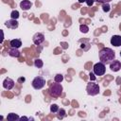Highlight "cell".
I'll list each match as a JSON object with an SVG mask.
<instances>
[{"label": "cell", "mask_w": 121, "mask_h": 121, "mask_svg": "<svg viewBox=\"0 0 121 121\" xmlns=\"http://www.w3.org/2000/svg\"><path fill=\"white\" fill-rule=\"evenodd\" d=\"M111 44L113 46H121V36L119 35H113L111 38Z\"/></svg>", "instance_id": "8fae6325"}, {"label": "cell", "mask_w": 121, "mask_h": 121, "mask_svg": "<svg viewBox=\"0 0 121 121\" xmlns=\"http://www.w3.org/2000/svg\"><path fill=\"white\" fill-rule=\"evenodd\" d=\"M31 85L32 87L35 89V90H40L42 88L44 87L45 85V79L42 77V76H37L33 78L32 82H31Z\"/></svg>", "instance_id": "3957f363"}, {"label": "cell", "mask_w": 121, "mask_h": 121, "mask_svg": "<svg viewBox=\"0 0 121 121\" xmlns=\"http://www.w3.org/2000/svg\"><path fill=\"white\" fill-rule=\"evenodd\" d=\"M90 78H92V79H95V78L94 77V75H93V73H90Z\"/></svg>", "instance_id": "d4e9b609"}, {"label": "cell", "mask_w": 121, "mask_h": 121, "mask_svg": "<svg viewBox=\"0 0 121 121\" xmlns=\"http://www.w3.org/2000/svg\"><path fill=\"white\" fill-rule=\"evenodd\" d=\"M32 41L36 45H40L44 42V35L41 32H37V33L34 34V36L32 38Z\"/></svg>", "instance_id": "8992f818"}, {"label": "cell", "mask_w": 121, "mask_h": 121, "mask_svg": "<svg viewBox=\"0 0 121 121\" xmlns=\"http://www.w3.org/2000/svg\"><path fill=\"white\" fill-rule=\"evenodd\" d=\"M19 120H28V118L27 117H26V116H22V117H20V119Z\"/></svg>", "instance_id": "cb8c5ba5"}, {"label": "cell", "mask_w": 121, "mask_h": 121, "mask_svg": "<svg viewBox=\"0 0 121 121\" xmlns=\"http://www.w3.org/2000/svg\"><path fill=\"white\" fill-rule=\"evenodd\" d=\"M93 72L95 75L96 76H103L106 72V67H105V64L101 61L95 63L94 65V68H93Z\"/></svg>", "instance_id": "5b68a950"}, {"label": "cell", "mask_w": 121, "mask_h": 121, "mask_svg": "<svg viewBox=\"0 0 121 121\" xmlns=\"http://www.w3.org/2000/svg\"><path fill=\"white\" fill-rule=\"evenodd\" d=\"M3 87L6 90H11L14 87V80L10 78H6L3 81Z\"/></svg>", "instance_id": "ba28073f"}, {"label": "cell", "mask_w": 121, "mask_h": 121, "mask_svg": "<svg viewBox=\"0 0 121 121\" xmlns=\"http://www.w3.org/2000/svg\"><path fill=\"white\" fill-rule=\"evenodd\" d=\"M62 90H63V88H62L61 84L59 83V82L52 83V84L50 85L49 89H48L50 95H51L52 97H54V98L60 97V96L61 95V94H62Z\"/></svg>", "instance_id": "7a4b0ae2"}, {"label": "cell", "mask_w": 121, "mask_h": 121, "mask_svg": "<svg viewBox=\"0 0 121 121\" xmlns=\"http://www.w3.org/2000/svg\"><path fill=\"white\" fill-rule=\"evenodd\" d=\"M34 65H35V67H37V68H42V67L43 66V60H42L41 59H36V60H34Z\"/></svg>", "instance_id": "9a60e30c"}, {"label": "cell", "mask_w": 121, "mask_h": 121, "mask_svg": "<svg viewBox=\"0 0 121 121\" xmlns=\"http://www.w3.org/2000/svg\"><path fill=\"white\" fill-rule=\"evenodd\" d=\"M86 91L89 95H96L99 94V86L96 83L89 82L86 86Z\"/></svg>", "instance_id": "277c9868"}, {"label": "cell", "mask_w": 121, "mask_h": 121, "mask_svg": "<svg viewBox=\"0 0 121 121\" xmlns=\"http://www.w3.org/2000/svg\"><path fill=\"white\" fill-rule=\"evenodd\" d=\"M20 119V116L14 112H10L7 115V120L9 121H15V120H19Z\"/></svg>", "instance_id": "5bb4252c"}, {"label": "cell", "mask_w": 121, "mask_h": 121, "mask_svg": "<svg viewBox=\"0 0 121 121\" xmlns=\"http://www.w3.org/2000/svg\"><path fill=\"white\" fill-rule=\"evenodd\" d=\"M9 44H10L11 47L19 48V47H21V45H22V42H21L20 39H13V40H11V41L9 42Z\"/></svg>", "instance_id": "4fadbf2b"}, {"label": "cell", "mask_w": 121, "mask_h": 121, "mask_svg": "<svg viewBox=\"0 0 121 121\" xmlns=\"http://www.w3.org/2000/svg\"><path fill=\"white\" fill-rule=\"evenodd\" d=\"M79 3H83V2H86V0H78Z\"/></svg>", "instance_id": "484cf974"}, {"label": "cell", "mask_w": 121, "mask_h": 121, "mask_svg": "<svg viewBox=\"0 0 121 121\" xmlns=\"http://www.w3.org/2000/svg\"><path fill=\"white\" fill-rule=\"evenodd\" d=\"M59 110H60V108H59V106H58L57 104H52V105L50 106V112H53V113L58 112Z\"/></svg>", "instance_id": "ac0fdd59"}, {"label": "cell", "mask_w": 121, "mask_h": 121, "mask_svg": "<svg viewBox=\"0 0 121 121\" xmlns=\"http://www.w3.org/2000/svg\"><path fill=\"white\" fill-rule=\"evenodd\" d=\"M120 55H121V53H120Z\"/></svg>", "instance_id": "4316f807"}, {"label": "cell", "mask_w": 121, "mask_h": 121, "mask_svg": "<svg viewBox=\"0 0 121 121\" xmlns=\"http://www.w3.org/2000/svg\"><path fill=\"white\" fill-rule=\"evenodd\" d=\"M79 30H80L82 33H87V32L89 31V27H88L86 25H80Z\"/></svg>", "instance_id": "ffe728a7"}, {"label": "cell", "mask_w": 121, "mask_h": 121, "mask_svg": "<svg viewBox=\"0 0 121 121\" xmlns=\"http://www.w3.org/2000/svg\"><path fill=\"white\" fill-rule=\"evenodd\" d=\"M115 59V52L109 47H103L99 51V60L105 65L110 64Z\"/></svg>", "instance_id": "6da1fadb"}, {"label": "cell", "mask_w": 121, "mask_h": 121, "mask_svg": "<svg viewBox=\"0 0 121 121\" xmlns=\"http://www.w3.org/2000/svg\"><path fill=\"white\" fill-rule=\"evenodd\" d=\"M110 69L113 72H118L121 69V62L119 60H113L111 63H110Z\"/></svg>", "instance_id": "9c48e42d"}, {"label": "cell", "mask_w": 121, "mask_h": 121, "mask_svg": "<svg viewBox=\"0 0 121 121\" xmlns=\"http://www.w3.org/2000/svg\"><path fill=\"white\" fill-rule=\"evenodd\" d=\"M19 16H20V13H19V11L18 10H12L11 11V13H10V17H11V19H18L19 18Z\"/></svg>", "instance_id": "e0dca14e"}, {"label": "cell", "mask_w": 121, "mask_h": 121, "mask_svg": "<svg viewBox=\"0 0 121 121\" xmlns=\"http://www.w3.org/2000/svg\"><path fill=\"white\" fill-rule=\"evenodd\" d=\"M86 4H87V6H93V4H94V0H86Z\"/></svg>", "instance_id": "7402d4cb"}, {"label": "cell", "mask_w": 121, "mask_h": 121, "mask_svg": "<svg viewBox=\"0 0 121 121\" xmlns=\"http://www.w3.org/2000/svg\"><path fill=\"white\" fill-rule=\"evenodd\" d=\"M58 112H59V114H58V118H59V119H62V118L66 115V113H65V110H64V109H60Z\"/></svg>", "instance_id": "d6986e66"}, {"label": "cell", "mask_w": 121, "mask_h": 121, "mask_svg": "<svg viewBox=\"0 0 121 121\" xmlns=\"http://www.w3.org/2000/svg\"><path fill=\"white\" fill-rule=\"evenodd\" d=\"M97 2H101V3H109V2H111L112 0H96Z\"/></svg>", "instance_id": "603a6c76"}, {"label": "cell", "mask_w": 121, "mask_h": 121, "mask_svg": "<svg viewBox=\"0 0 121 121\" xmlns=\"http://www.w3.org/2000/svg\"><path fill=\"white\" fill-rule=\"evenodd\" d=\"M62 80H63V76H62L61 74H57V75L54 77V81H55V82L60 83Z\"/></svg>", "instance_id": "2e32d148"}, {"label": "cell", "mask_w": 121, "mask_h": 121, "mask_svg": "<svg viewBox=\"0 0 121 121\" xmlns=\"http://www.w3.org/2000/svg\"><path fill=\"white\" fill-rule=\"evenodd\" d=\"M31 7H32V3L29 0H22L20 2V8L24 11H26V10L30 9Z\"/></svg>", "instance_id": "30bf717a"}, {"label": "cell", "mask_w": 121, "mask_h": 121, "mask_svg": "<svg viewBox=\"0 0 121 121\" xmlns=\"http://www.w3.org/2000/svg\"><path fill=\"white\" fill-rule=\"evenodd\" d=\"M5 26L10 29H16L18 27L19 24H18V21L16 19H9V20L5 22Z\"/></svg>", "instance_id": "52a82bcc"}, {"label": "cell", "mask_w": 121, "mask_h": 121, "mask_svg": "<svg viewBox=\"0 0 121 121\" xmlns=\"http://www.w3.org/2000/svg\"><path fill=\"white\" fill-rule=\"evenodd\" d=\"M102 9H103V11H105V12H108V11H110V9H111V7H110V5H109L108 3H103V6H102Z\"/></svg>", "instance_id": "44dd1931"}, {"label": "cell", "mask_w": 121, "mask_h": 121, "mask_svg": "<svg viewBox=\"0 0 121 121\" xmlns=\"http://www.w3.org/2000/svg\"><path fill=\"white\" fill-rule=\"evenodd\" d=\"M9 55L10 57H13V58H18L20 56V51L18 50V48H15V47H11L9 50Z\"/></svg>", "instance_id": "7c38bea8"}]
</instances>
